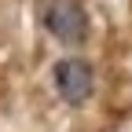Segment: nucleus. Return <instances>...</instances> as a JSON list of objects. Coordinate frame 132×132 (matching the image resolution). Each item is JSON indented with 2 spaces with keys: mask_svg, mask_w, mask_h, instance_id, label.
I'll use <instances>...</instances> for the list:
<instances>
[{
  "mask_svg": "<svg viewBox=\"0 0 132 132\" xmlns=\"http://www.w3.org/2000/svg\"><path fill=\"white\" fill-rule=\"evenodd\" d=\"M52 85L59 92V99L66 106H85L92 92H95V73H92V66L88 59H81V55H66L55 62V70H52Z\"/></svg>",
  "mask_w": 132,
  "mask_h": 132,
  "instance_id": "obj_2",
  "label": "nucleus"
},
{
  "mask_svg": "<svg viewBox=\"0 0 132 132\" xmlns=\"http://www.w3.org/2000/svg\"><path fill=\"white\" fill-rule=\"evenodd\" d=\"M40 22L44 29L52 33V37L66 48H77V44H85L88 40V11L81 7V0H44V7H40Z\"/></svg>",
  "mask_w": 132,
  "mask_h": 132,
  "instance_id": "obj_1",
  "label": "nucleus"
}]
</instances>
